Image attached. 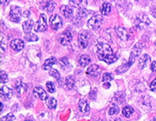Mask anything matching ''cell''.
Segmentation results:
<instances>
[{"instance_id":"1","label":"cell","mask_w":156,"mask_h":121,"mask_svg":"<svg viewBox=\"0 0 156 121\" xmlns=\"http://www.w3.org/2000/svg\"><path fill=\"white\" fill-rule=\"evenodd\" d=\"M97 55L100 60H102L107 64H112L117 60L116 56L113 54L112 50L108 44L101 43L97 46Z\"/></svg>"},{"instance_id":"2","label":"cell","mask_w":156,"mask_h":121,"mask_svg":"<svg viewBox=\"0 0 156 121\" xmlns=\"http://www.w3.org/2000/svg\"><path fill=\"white\" fill-rule=\"evenodd\" d=\"M150 20H149L148 17L145 16L144 14H139L136 16V19L134 21V26L137 30H144L146 27L150 25Z\"/></svg>"},{"instance_id":"3","label":"cell","mask_w":156,"mask_h":121,"mask_svg":"<svg viewBox=\"0 0 156 121\" xmlns=\"http://www.w3.org/2000/svg\"><path fill=\"white\" fill-rule=\"evenodd\" d=\"M103 23V18L100 15H96L92 16L87 21V26L92 30H97L101 26Z\"/></svg>"},{"instance_id":"4","label":"cell","mask_w":156,"mask_h":121,"mask_svg":"<svg viewBox=\"0 0 156 121\" xmlns=\"http://www.w3.org/2000/svg\"><path fill=\"white\" fill-rule=\"evenodd\" d=\"M47 18L44 14H41L39 19L34 25V30L36 32H44L47 30Z\"/></svg>"},{"instance_id":"5","label":"cell","mask_w":156,"mask_h":121,"mask_svg":"<svg viewBox=\"0 0 156 121\" xmlns=\"http://www.w3.org/2000/svg\"><path fill=\"white\" fill-rule=\"evenodd\" d=\"M20 16H21L20 8L19 6H16V5H12L10 9V12H9V19L14 23H18L20 19Z\"/></svg>"},{"instance_id":"6","label":"cell","mask_w":156,"mask_h":121,"mask_svg":"<svg viewBox=\"0 0 156 121\" xmlns=\"http://www.w3.org/2000/svg\"><path fill=\"white\" fill-rule=\"evenodd\" d=\"M90 37V33L87 30H84L82 31L81 33L79 34V37H78V43H79V46L82 49H84L87 47L88 44V39Z\"/></svg>"},{"instance_id":"7","label":"cell","mask_w":156,"mask_h":121,"mask_svg":"<svg viewBox=\"0 0 156 121\" xmlns=\"http://www.w3.org/2000/svg\"><path fill=\"white\" fill-rule=\"evenodd\" d=\"M141 51H142L141 44H140V43H137V44L134 46V48L132 49L131 54H130V56H129V63L132 64V65L134 63L135 59H136V58L140 55Z\"/></svg>"},{"instance_id":"8","label":"cell","mask_w":156,"mask_h":121,"mask_svg":"<svg viewBox=\"0 0 156 121\" xmlns=\"http://www.w3.org/2000/svg\"><path fill=\"white\" fill-rule=\"evenodd\" d=\"M49 23L50 26H51L54 30H58V29H59L60 27H62V18L57 14L53 15V16H51V17H50Z\"/></svg>"},{"instance_id":"9","label":"cell","mask_w":156,"mask_h":121,"mask_svg":"<svg viewBox=\"0 0 156 121\" xmlns=\"http://www.w3.org/2000/svg\"><path fill=\"white\" fill-rule=\"evenodd\" d=\"M115 32H116L117 35L119 36V38L122 39V40H127L129 38V30L126 29L125 27L117 26L115 28Z\"/></svg>"},{"instance_id":"10","label":"cell","mask_w":156,"mask_h":121,"mask_svg":"<svg viewBox=\"0 0 156 121\" xmlns=\"http://www.w3.org/2000/svg\"><path fill=\"white\" fill-rule=\"evenodd\" d=\"M33 94L36 98L39 99L41 100H46L48 99V95L46 92L44 91L41 87H35L33 91Z\"/></svg>"},{"instance_id":"11","label":"cell","mask_w":156,"mask_h":121,"mask_svg":"<svg viewBox=\"0 0 156 121\" xmlns=\"http://www.w3.org/2000/svg\"><path fill=\"white\" fill-rule=\"evenodd\" d=\"M10 47L15 51H20L24 48V42L20 39H14L11 41Z\"/></svg>"},{"instance_id":"12","label":"cell","mask_w":156,"mask_h":121,"mask_svg":"<svg viewBox=\"0 0 156 121\" xmlns=\"http://www.w3.org/2000/svg\"><path fill=\"white\" fill-rule=\"evenodd\" d=\"M72 40V34L69 31H64L63 33H61L60 37H59V41L60 44L63 46H66L70 43Z\"/></svg>"},{"instance_id":"13","label":"cell","mask_w":156,"mask_h":121,"mask_svg":"<svg viewBox=\"0 0 156 121\" xmlns=\"http://www.w3.org/2000/svg\"><path fill=\"white\" fill-rule=\"evenodd\" d=\"M100 73H101V69H100V67L98 65H95V64L89 66L87 70V75L93 76V77H97V76H99Z\"/></svg>"},{"instance_id":"14","label":"cell","mask_w":156,"mask_h":121,"mask_svg":"<svg viewBox=\"0 0 156 121\" xmlns=\"http://www.w3.org/2000/svg\"><path fill=\"white\" fill-rule=\"evenodd\" d=\"M0 94H1V98H2V99L8 100L12 97V91L11 89L9 88V87L3 86L2 88H1Z\"/></svg>"},{"instance_id":"15","label":"cell","mask_w":156,"mask_h":121,"mask_svg":"<svg viewBox=\"0 0 156 121\" xmlns=\"http://www.w3.org/2000/svg\"><path fill=\"white\" fill-rule=\"evenodd\" d=\"M150 61H151V58H150L148 55L145 54V55H142V56L140 57V59H139V69H144L145 67L147 66V65H148V63L150 62Z\"/></svg>"},{"instance_id":"16","label":"cell","mask_w":156,"mask_h":121,"mask_svg":"<svg viewBox=\"0 0 156 121\" xmlns=\"http://www.w3.org/2000/svg\"><path fill=\"white\" fill-rule=\"evenodd\" d=\"M60 12L66 19H69L73 16V10L68 5H62L60 8Z\"/></svg>"},{"instance_id":"17","label":"cell","mask_w":156,"mask_h":121,"mask_svg":"<svg viewBox=\"0 0 156 121\" xmlns=\"http://www.w3.org/2000/svg\"><path fill=\"white\" fill-rule=\"evenodd\" d=\"M55 62H56V58H54V57H51V58L45 60V62L42 66V69L44 70H49V69L51 70V67L53 66V65H55Z\"/></svg>"},{"instance_id":"18","label":"cell","mask_w":156,"mask_h":121,"mask_svg":"<svg viewBox=\"0 0 156 121\" xmlns=\"http://www.w3.org/2000/svg\"><path fill=\"white\" fill-rule=\"evenodd\" d=\"M41 6H42L43 9H46L48 12H51L55 9V2L53 1H45V2H42Z\"/></svg>"},{"instance_id":"19","label":"cell","mask_w":156,"mask_h":121,"mask_svg":"<svg viewBox=\"0 0 156 121\" xmlns=\"http://www.w3.org/2000/svg\"><path fill=\"white\" fill-rule=\"evenodd\" d=\"M15 88H16V92H17L19 95H23V93H25L26 91H27V86L25 83L22 82H20L16 83L15 85Z\"/></svg>"},{"instance_id":"20","label":"cell","mask_w":156,"mask_h":121,"mask_svg":"<svg viewBox=\"0 0 156 121\" xmlns=\"http://www.w3.org/2000/svg\"><path fill=\"white\" fill-rule=\"evenodd\" d=\"M34 21L33 19H29L27 21L23 22V30L25 33H30V30H31L32 27L34 26Z\"/></svg>"},{"instance_id":"21","label":"cell","mask_w":156,"mask_h":121,"mask_svg":"<svg viewBox=\"0 0 156 121\" xmlns=\"http://www.w3.org/2000/svg\"><path fill=\"white\" fill-rule=\"evenodd\" d=\"M79 109L82 113H87L90 110V106L85 100L80 99L79 102Z\"/></svg>"},{"instance_id":"22","label":"cell","mask_w":156,"mask_h":121,"mask_svg":"<svg viewBox=\"0 0 156 121\" xmlns=\"http://www.w3.org/2000/svg\"><path fill=\"white\" fill-rule=\"evenodd\" d=\"M90 63V58L87 55H83L80 57L79 59V64L82 67H86L87 65Z\"/></svg>"},{"instance_id":"23","label":"cell","mask_w":156,"mask_h":121,"mask_svg":"<svg viewBox=\"0 0 156 121\" xmlns=\"http://www.w3.org/2000/svg\"><path fill=\"white\" fill-rule=\"evenodd\" d=\"M100 11H101V13L102 15H108L111 11V4L107 2H103Z\"/></svg>"},{"instance_id":"24","label":"cell","mask_w":156,"mask_h":121,"mask_svg":"<svg viewBox=\"0 0 156 121\" xmlns=\"http://www.w3.org/2000/svg\"><path fill=\"white\" fill-rule=\"evenodd\" d=\"M131 65H132V64L129 63V62H126V63L123 64V65H122L121 66L118 67L116 70H115V72H116V73H118V74L124 73L125 72H126V71L129 69V68L131 66Z\"/></svg>"},{"instance_id":"25","label":"cell","mask_w":156,"mask_h":121,"mask_svg":"<svg viewBox=\"0 0 156 121\" xmlns=\"http://www.w3.org/2000/svg\"><path fill=\"white\" fill-rule=\"evenodd\" d=\"M74 78H73V76H67L66 79V82H65V87H66L67 89H71L73 87V86H74Z\"/></svg>"},{"instance_id":"26","label":"cell","mask_w":156,"mask_h":121,"mask_svg":"<svg viewBox=\"0 0 156 121\" xmlns=\"http://www.w3.org/2000/svg\"><path fill=\"white\" fill-rule=\"evenodd\" d=\"M46 105L49 109H55L57 106L56 100H55V99L52 98V97L48 98V99L46 100Z\"/></svg>"},{"instance_id":"27","label":"cell","mask_w":156,"mask_h":121,"mask_svg":"<svg viewBox=\"0 0 156 121\" xmlns=\"http://www.w3.org/2000/svg\"><path fill=\"white\" fill-rule=\"evenodd\" d=\"M133 113V109L132 107L129 106H125L123 109H122V114L123 116H126V117H129L131 116V114Z\"/></svg>"},{"instance_id":"28","label":"cell","mask_w":156,"mask_h":121,"mask_svg":"<svg viewBox=\"0 0 156 121\" xmlns=\"http://www.w3.org/2000/svg\"><path fill=\"white\" fill-rule=\"evenodd\" d=\"M49 75L52 76V77L55 78V79L58 81V82H59V80L61 79V76L59 72H58L56 69H51V70L49 71Z\"/></svg>"},{"instance_id":"29","label":"cell","mask_w":156,"mask_h":121,"mask_svg":"<svg viewBox=\"0 0 156 121\" xmlns=\"http://www.w3.org/2000/svg\"><path fill=\"white\" fill-rule=\"evenodd\" d=\"M112 79H113V75L112 73H105L103 75L102 82L104 83L109 82L110 81H112Z\"/></svg>"},{"instance_id":"30","label":"cell","mask_w":156,"mask_h":121,"mask_svg":"<svg viewBox=\"0 0 156 121\" xmlns=\"http://www.w3.org/2000/svg\"><path fill=\"white\" fill-rule=\"evenodd\" d=\"M25 40L27 41H37L38 40V37L34 33H27V35L25 36Z\"/></svg>"},{"instance_id":"31","label":"cell","mask_w":156,"mask_h":121,"mask_svg":"<svg viewBox=\"0 0 156 121\" xmlns=\"http://www.w3.org/2000/svg\"><path fill=\"white\" fill-rule=\"evenodd\" d=\"M46 87H47V89H48V91L49 92L53 93L55 91V85H54L53 82H47Z\"/></svg>"},{"instance_id":"32","label":"cell","mask_w":156,"mask_h":121,"mask_svg":"<svg viewBox=\"0 0 156 121\" xmlns=\"http://www.w3.org/2000/svg\"><path fill=\"white\" fill-rule=\"evenodd\" d=\"M15 116L13 114L9 113L7 114L6 116H3V117L1 118V121H12L13 119H15Z\"/></svg>"},{"instance_id":"33","label":"cell","mask_w":156,"mask_h":121,"mask_svg":"<svg viewBox=\"0 0 156 121\" xmlns=\"http://www.w3.org/2000/svg\"><path fill=\"white\" fill-rule=\"evenodd\" d=\"M8 76H7V74L5 73V72L4 71H1V83H5L8 82Z\"/></svg>"},{"instance_id":"34","label":"cell","mask_w":156,"mask_h":121,"mask_svg":"<svg viewBox=\"0 0 156 121\" xmlns=\"http://www.w3.org/2000/svg\"><path fill=\"white\" fill-rule=\"evenodd\" d=\"M77 15L80 17H86L87 16V10L85 9H83V8H80L78 9Z\"/></svg>"},{"instance_id":"35","label":"cell","mask_w":156,"mask_h":121,"mask_svg":"<svg viewBox=\"0 0 156 121\" xmlns=\"http://www.w3.org/2000/svg\"><path fill=\"white\" fill-rule=\"evenodd\" d=\"M119 109L118 107H111L109 109V110H108V114L109 115H111V116H112V115H114V114H117L118 113H119Z\"/></svg>"},{"instance_id":"36","label":"cell","mask_w":156,"mask_h":121,"mask_svg":"<svg viewBox=\"0 0 156 121\" xmlns=\"http://www.w3.org/2000/svg\"><path fill=\"white\" fill-rule=\"evenodd\" d=\"M82 2H83V1H81V0H80V1H69V3L73 5V7L76 8H78L79 5H81Z\"/></svg>"},{"instance_id":"37","label":"cell","mask_w":156,"mask_h":121,"mask_svg":"<svg viewBox=\"0 0 156 121\" xmlns=\"http://www.w3.org/2000/svg\"><path fill=\"white\" fill-rule=\"evenodd\" d=\"M150 89H151V91H156V79H154L150 84Z\"/></svg>"},{"instance_id":"38","label":"cell","mask_w":156,"mask_h":121,"mask_svg":"<svg viewBox=\"0 0 156 121\" xmlns=\"http://www.w3.org/2000/svg\"><path fill=\"white\" fill-rule=\"evenodd\" d=\"M151 69L153 72H156V62H153L151 65Z\"/></svg>"},{"instance_id":"39","label":"cell","mask_w":156,"mask_h":121,"mask_svg":"<svg viewBox=\"0 0 156 121\" xmlns=\"http://www.w3.org/2000/svg\"><path fill=\"white\" fill-rule=\"evenodd\" d=\"M30 12H29L28 10H27V11H25V12L23 13V17H27V16H30Z\"/></svg>"},{"instance_id":"40","label":"cell","mask_w":156,"mask_h":121,"mask_svg":"<svg viewBox=\"0 0 156 121\" xmlns=\"http://www.w3.org/2000/svg\"><path fill=\"white\" fill-rule=\"evenodd\" d=\"M151 13H152V16L156 18V7H154L151 9Z\"/></svg>"},{"instance_id":"41","label":"cell","mask_w":156,"mask_h":121,"mask_svg":"<svg viewBox=\"0 0 156 121\" xmlns=\"http://www.w3.org/2000/svg\"><path fill=\"white\" fill-rule=\"evenodd\" d=\"M151 121H156V116H155V117H154V118H153V119H151Z\"/></svg>"},{"instance_id":"42","label":"cell","mask_w":156,"mask_h":121,"mask_svg":"<svg viewBox=\"0 0 156 121\" xmlns=\"http://www.w3.org/2000/svg\"><path fill=\"white\" fill-rule=\"evenodd\" d=\"M1 106H2V109H1V112H2V109H3V105H2V103H1Z\"/></svg>"},{"instance_id":"43","label":"cell","mask_w":156,"mask_h":121,"mask_svg":"<svg viewBox=\"0 0 156 121\" xmlns=\"http://www.w3.org/2000/svg\"><path fill=\"white\" fill-rule=\"evenodd\" d=\"M25 121H32V120H30V119H26Z\"/></svg>"}]
</instances>
